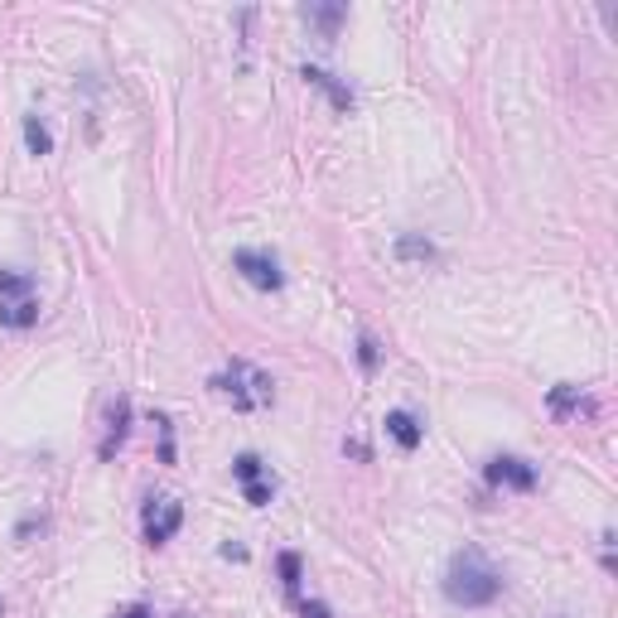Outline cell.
Segmentation results:
<instances>
[{
    "mask_svg": "<svg viewBox=\"0 0 618 618\" xmlns=\"http://www.w3.org/2000/svg\"><path fill=\"white\" fill-rule=\"evenodd\" d=\"M502 594V570L483 556L478 546H464L449 556L445 566V599L459 604V609H483Z\"/></svg>",
    "mask_w": 618,
    "mask_h": 618,
    "instance_id": "obj_1",
    "label": "cell"
},
{
    "mask_svg": "<svg viewBox=\"0 0 618 618\" xmlns=\"http://www.w3.org/2000/svg\"><path fill=\"white\" fill-rule=\"evenodd\" d=\"M295 604H300V614L305 618H329V609H324L319 599H295Z\"/></svg>",
    "mask_w": 618,
    "mask_h": 618,
    "instance_id": "obj_17",
    "label": "cell"
},
{
    "mask_svg": "<svg viewBox=\"0 0 618 618\" xmlns=\"http://www.w3.org/2000/svg\"><path fill=\"white\" fill-rule=\"evenodd\" d=\"M213 387L222 391V397L232 401L238 411H262V407H271L276 401V387H271V377L262 373V367H252V363H228L218 377H213Z\"/></svg>",
    "mask_w": 618,
    "mask_h": 618,
    "instance_id": "obj_2",
    "label": "cell"
},
{
    "mask_svg": "<svg viewBox=\"0 0 618 618\" xmlns=\"http://www.w3.org/2000/svg\"><path fill=\"white\" fill-rule=\"evenodd\" d=\"M305 83H314V87H324V93H329L334 97V107H353V93H348V87L339 83V77H334V73H324V69H305Z\"/></svg>",
    "mask_w": 618,
    "mask_h": 618,
    "instance_id": "obj_11",
    "label": "cell"
},
{
    "mask_svg": "<svg viewBox=\"0 0 618 618\" xmlns=\"http://www.w3.org/2000/svg\"><path fill=\"white\" fill-rule=\"evenodd\" d=\"M343 15H348V10H343V5H305V20H310V25H314V29H319V35H324V39H334V35H339V25H343Z\"/></svg>",
    "mask_w": 618,
    "mask_h": 618,
    "instance_id": "obj_9",
    "label": "cell"
},
{
    "mask_svg": "<svg viewBox=\"0 0 618 618\" xmlns=\"http://www.w3.org/2000/svg\"><path fill=\"white\" fill-rule=\"evenodd\" d=\"M280 575H286V594H290V599H300V556H295V550H286V556H280Z\"/></svg>",
    "mask_w": 618,
    "mask_h": 618,
    "instance_id": "obj_14",
    "label": "cell"
},
{
    "mask_svg": "<svg viewBox=\"0 0 618 618\" xmlns=\"http://www.w3.org/2000/svg\"><path fill=\"white\" fill-rule=\"evenodd\" d=\"M20 300H35V280L20 271H0V305H20Z\"/></svg>",
    "mask_w": 618,
    "mask_h": 618,
    "instance_id": "obj_10",
    "label": "cell"
},
{
    "mask_svg": "<svg viewBox=\"0 0 618 618\" xmlns=\"http://www.w3.org/2000/svg\"><path fill=\"white\" fill-rule=\"evenodd\" d=\"M141 526H145V542L150 546H165L170 536L184 526V508H179L174 498H150L145 502V517H141Z\"/></svg>",
    "mask_w": 618,
    "mask_h": 618,
    "instance_id": "obj_5",
    "label": "cell"
},
{
    "mask_svg": "<svg viewBox=\"0 0 618 618\" xmlns=\"http://www.w3.org/2000/svg\"><path fill=\"white\" fill-rule=\"evenodd\" d=\"M232 266L242 271L246 286H256V290H280L286 286V276H280V262L271 252H256V246H242L238 256H232Z\"/></svg>",
    "mask_w": 618,
    "mask_h": 618,
    "instance_id": "obj_3",
    "label": "cell"
},
{
    "mask_svg": "<svg viewBox=\"0 0 618 618\" xmlns=\"http://www.w3.org/2000/svg\"><path fill=\"white\" fill-rule=\"evenodd\" d=\"M488 483H498V488H517V493H532L536 488V469L526 464V459H517V455H498L488 464Z\"/></svg>",
    "mask_w": 618,
    "mask_h": 618,
    "instance_id": "obj_6",
    "label": "cell"
},
{
    "mask_svg": "<svg viewBox=\"0 0 618 618\" xmlns=\"http://www.w3.org/2000/svg\"><path fill=\"white\" fill-rule=\"evenodd\" d=\"M580 407H584V401H580L575 387H556V391H550V411H556V415H570V411H580Z\"/></svg>",
    "mask_w": 618,
    "mask_h": 618,
    "instance_id": "obj_15",
    "label": "cell"
},
{
    "mask_svg": "<svg viewBox=\"0 0 618 618\" xmlns=\"http://www.w3.org/2000/svg\"><path fill=\"white\" fill-rule=\"evenodd\" d=\"M117 618H155L150 609H145V604H131V609H121Z\"/></svg>",
    "mask_w": 618,
    "mask_h": 618,
    "instance_id": "obj_18",
    "label": "cell"
},
{
    "mask_svg": "<svg viewBox=\"0 0 618 618\" xmlns=\"http://www.w3.org/2000/svg\"><path fill=\"white\" fill-rule=\"evenodd\" d=\"M232 474H238L242 498L252 502V508H266V502L276 498V478H271V469H266L256 455H242L238 464H232Z\"/></svg>",
    "mask_w": 618,
    "mask_h": 618,
    "instance_id": "obj_4",
    "label": "cell"
},
{
    "mask_svg": "<svg viewBox=\"0 0 618 618\" xmlns=\"http://www.w3.org/2000/svg\"><path fill=\"white\" fill-rule=\"evenodd\" d=\"M25 145L35 155H49L53 150V136H49V126H44L39 117H25Z\"/></svg>",
    "mask_w": 618,
    "mask_h": 618,
    "instance_id": "obj_12",
    "label": "cell"
},
{
    "mask_svg": "<svg viewBox=\"0 0 618 618\" xmlns=\"http://www.w3.org/2000/svg\"><path fill=\"white\" fill-rule=\"evenodd\" d=\"M126 425H131V401L117 397L107 407V435H102V459H111L121 449V440H126Z\"/></svg>",
    "mask_w": 618,
    "mask_h": 618,
    "instance_id": "obj_7",
    "label": "cell"
},
{
    "mask_svg": "<svg viewBox=\"0 0 618 618\" xmlns=\"http://www.w3.org/2000/svg\"><path fill=\"white\" fill-rule=\"evenodd\" d=\"M358 358H363V367H367V373H373V367H377V343L367 339V334H363V339H358Z\"/></svg>",
    "mask_w": 618,
    "mask_h": 618,
    "instance_id": "obj_16",
    "label": "cell"
},
{
    "mask_svg": "<svg viewBox=\"0 0 618 618\" xmlns=\"http://www.w3.org/2000/svg\"><path fill=\"white\" fill-rule=\"evenodd\" d=\"M387 435H391V440H397L401 449H415V445H421V425H415L411 411H391V415H387Z\"/></svg>",
    "mask_w": 618,
    "mask_h": 618,
    "instance_id": "obj_8",
    "label": "cell"
},
{
    "mask_svg": "<svg viewBox=\"0 0 618 618\" xmlns=\"http://www.w3.org/2000/svg\"><path fill=\"white\" fill-rule=\"evenodd\" d=\"M397 256H401V262H431L435 246L425 238H411V232H407V238H397Z\"/></svg>",
    "mask_w": 618,
    "mask_h": 618,
    "instance_id": "obj_13",
    "label": "cell"
}]
</instances>
